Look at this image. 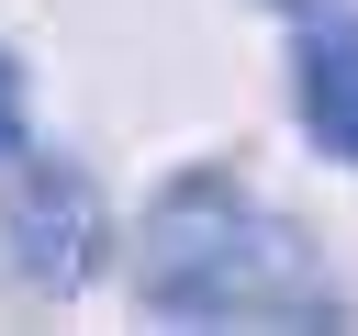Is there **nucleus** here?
<instances>
[{
	"instance_id": "obj_1",
	"label": "nucleus",
	"mask_w": 358,
	"mask_h": 336,
	"mask_svg": "<svg viewBox=\"0 0 358 336\" xmlns=\"http://www.w3.org/2000/svg\"><path fill=\"white\" fill-rule=\"evenodd\" d=\"M134 302L157 325H347L336 269L313 258V235L257 202L235 168H179L157 179L145 224H134Z\"/></svg>"
},
{
	"instance_id": "obj_2",
	"label": "nucleus",
	"mask_w": 358,
	"mask_h": 336,
	"mask_svg": "<svg viewBox=\"0 0 358 336\" xmlns=\"http://www.w3.org/2000/svg\"><path fill=\"white\" fill-rule=\"evenodd\" d=\"M0 258H11L22 291H90L101 258H112L101 190H90L67 157H34V146H22V179H11V202H0Z\"/></svg>"
},
{
	"instance_id": "obj_3",
	"label": "nucleus",
	"mask_w": 358,
	"mask_h": 336,
	"mask_svg": "<svg viewBox=\"0 0 358 336\" xmlns=\"http://www.w3.org/2000/svg\"><path fill=\"white\" fill-rule=\"evenodd\" d=\"M291 112L336 168H358V22H302L291 34Z\"/></svg>"
},
{
	"instance_id": "obj_4",
	"label": "nucleus",
	"mask_w": 358,
	"mask_h": 336,
	"mask_svg": "<svg viewBox=\"0 0 358 336\" xmlns=\"http://www.w3.org/2000/svg\"><path fill=\"white\" fill-rule=\"evenodd\" d=\"M34 146V90H22V56L0 45V157H22Z\"/></svg>"
}]
</instances>
